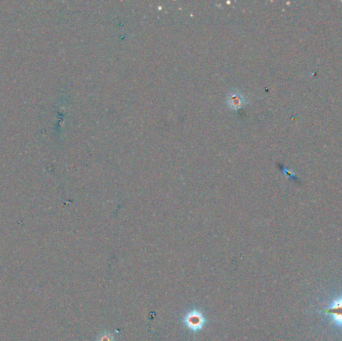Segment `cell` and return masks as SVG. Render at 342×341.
Masks as SVG:
<instances>
[{
	"instance_id": "cell-3",
	"label": "cell",
	"mask_w": 342,
	"mask_h": 341,
	"mask_svg": "<svg viewBox=\"0 0 342 341\" xmlns=\"http://www.w3.org/2000/svg\"><path fill=\"white\" fill-rule=\"evenodd\" d=\"M228 105L233 109H238L242 106V95L236 91H232L228 94Z\"/></svg>"
},
{
	"instance_id": "cell-1",
	"label": "cell",
	"mask_w": 342,
	"mask_h": 341,
	"mask_svg": "<svg viewBox=\"0 0 342 341\" xmlns=\"http://www.w3.org/2000/svg\"><path fill=\"white\" fill-rule=\"evenodd\" d=\"M184 325L192 332H198L202 330L206 324V318L202 311L198 309L189 310L182 318Z\"/></svg>"
},
{
	"instance_id": "cell-4",
	"label": "cell",
	"mask_w": 342,
	"mask_h": 341,
	"mask_svg": "<svg viewBox=\"0 0 342 341\" xmlns=\"http://www.w3.org/2000/svg\"><path fill=\"white\" fill-rule=\"evenodd\" d=\"M97 341H114V336L110 332H103L99 334L97 337Z\"/></svg>"
},
{
	"instance_id": "cell-2",
	"label": "cell",
	"mask_w": 342,
	"mask_h": 341,
	"mask_svg": "<svg viewBox=\"0 0 342 341\" xmlns=\"http://www.w3.org/2000/svg\"><path fill=\"white\" fill-rule=\"evenodd\" d=\"M322 313L330 317L335 325L342 328V296L332 300L327 307L322 309Z\"/></svg>"
}]
</instances>
